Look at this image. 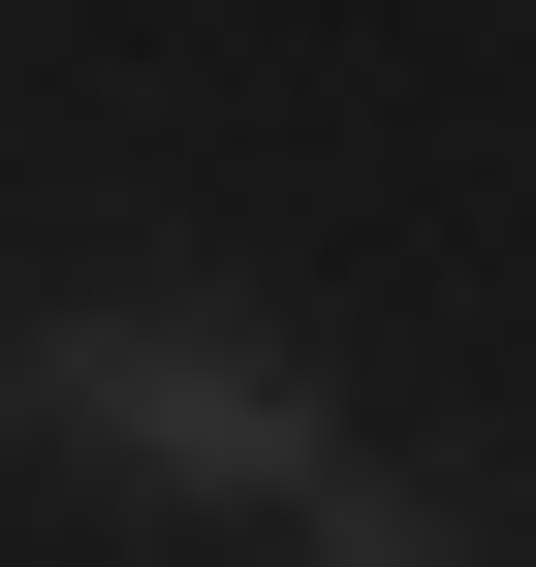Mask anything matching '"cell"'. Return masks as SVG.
<instances>
[{
  "instance_id": "obj_2",
  "label": "cell",
  "mask_w": 536,
  "mask_h": 567,
  "mask_svg": "<svg viewBox=\"0 0 536 567\" xmlns=\"http://www.w3.org/2000/svg\"><path fill=\"white\" fill-rule=\"evenodd\" d=\"M316 567H505V536L442 505V473H348V505H316Z\"/></svg>"
},
{
  "instance_id": "obj_1",
  "label": "cell",
  "mask_w": 536,
  "mask_h": 567,
  "mask_svg": "<svg viewBox=\"0 0 536 567\" xmlns=\"http://www.w3.org/2000/svg\"><path fill=\"white\" fill-rule=\"evenodd\" d=\"M32 442H63V473H126V505H285V536L379 473L252 316H32Z\"/></svg>"
}]
</instances>
